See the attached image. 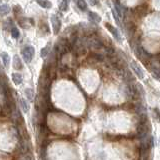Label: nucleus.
<instances>
[{
  "mask_svg": "<svg viewBox=\"0 0 160 160\" xmlns=\"http://www.w3.org/2000/svg\"><path fill=\"white\" fill-rule=\"evenodd\" d=\"M84 45H86L87 47L92 48V49H101L103 48V43L97 36H94V35H91V36H88L86 38L84 42Z\"/></svg>",
  "mask_w": 160,
  "mask_h": 160,
  "instance_id": "1",
  "label": "nucleus"
},
{
  "mask_svg": "<svg viewBox=\"0 0 160 160\" xmlns=\"http://www.w3.org/2000/svg\"><path fill=\"white\" fill-rule=\"evenodd\" d=\"M22 56L24 61L26 63H30V61L32 60V58L34 57V53H35V49L32 46H25L22 50H21Z\"/></svg>",
  "mask_w": 160,
  "mask_h": 160,
  "instance_id": "2",
  "label": "nucleus"
},
{
  "mask_svg": "<svg viewBox=\"0 0 160 160\" xmlns=\"http://www.w3.org/2000/svg\"><path fill=\"white\" fill-rule=\"evenodd\" d=\"M137 135L140 139H142L144 137H146L147 135H149V127L146 123V121H144L138 125V128H137Z\"/></svg>",
  "mask_w": 160,
  "mask_h": 160,
  "instance_id": "3",
  "label": "nucleus"
},
{
  "mask_svg": "<svg viewBox=\"0 0 160 160\" xmlns=\"http://www.w3.org/2000/svg\"><path fill=\"white\" fill-rule=\"evenodd\" d=\"M51 23H52L54 34H58L60 31V28H61V21H60V19L56 16V15H52L51 16Z\"/></svg>",
  "mask_w": 160,
  "mask_h": 160,
  "instance_id": "4",
  "label": "nucleus"
},
{
  "mask_svg": "<svg viewBox=\"0 0 160 160\" xmlns=\"http://www.w3.org/2000/svg\"><path fill=\"white\" fill-rule=\"evenodd\" d=\"M130 66H131V69L133 70V72L136 74V76H138L140 79H142L144 77L143 70L141 69V67L139 66L136 61H131V63H130Z\"/></svg>",
  "mask_w": 160,
  "mask_h": 160,
  "instance_id": "5",
  "label": "nucleus"
},
{
  "mask_svg": "<svg viewBox=\"0 0 160 160\" xmlns=\"http://www.w3.org/2000/svg\"><path fill=\"white\" fill-rule=\"evenodd\" d=\"M106 25V28L109 30V32L111 33L113 36H114V38L116 39V40H118V41H120L121 40V36H120V33H119V31H118V29H116L115 27H113L111 24H109V23H106L105 24Z\"/></svg>",
  "mask_w": 160,
  "mask_h": 160,
  "instance_id": "6",
  "label": "nucleus"
},
{
  "mask_svg": "<svg viewBox=\"0 0 160 160\" xmlns=\"http://www.w3.org/2000/svg\"><path fill=\"white\" fill-rule=\"evenodd\" d=\"M13 66L15 69H17V70L22 69V62H21V60H20L19 56H17V55H15V56L13 57Z\"/></svg>",
  "mask_w": 160,
  "mask_h": 160,
  "instance_id": "7",
  "label": "nucleus"
},
{
  "mask_svg": "<svg viewBox=\"0 0 160 160\" xmlns=\"http://www.w3.org/2000/svg\"><path fill=\"white\" fill-rule=\"evenodd\" d=\"M90 58H91L93 61H97V62H102L104 61V56L100 53H91L90 54Z\"/></svg>",
  "mask_w": 160,
  "mask_h": 160,
  "instance_id": "8",
  "label": "nucleus"
},
{
  "mask_svg": "<svg viewBox=\"0 0 160 160\" xmlns=\"http://www.w3.org/2000/svg\"><path fill=\"white\" fill-rule=\"evenodd\" d=\"M88 15H89L90 19H91L92 21H94V22L99 23L100 21H101V17H100L97 13H95L93 11H88Z\"/></svg>",
  "mask_w": 160,
  "mask_h": 160,
  "instance_id": "9",
  "label": "nucleus"
},
{
  "mask_svg": "<svg viewBox=\"0 0 160 160\" xmlns=\"http://www.w3.org/2000/svg\"><path fill=\"white\" fill-rule=\"evenodd\" d=\"M10 11V7L7 4H2L0 5V16H5L7 15Z\"/></svg>",
  "mask_w": 160,
  "mask_h": 160,
  "instance_id": "10",
  "label": "nucleus"
},
{
  "mask_svg": "<svg viewBox=\"0 0 160 160\" xmlns=\"http://www.w3.org/2000/svg\"><path fill=\"white\" fill-rule=\"evenodd\" d=\"M12 80H13L14 84H16V85L21 84V82H22V75L19 74V73H13L12 74Z\"/></svg>",
  "mask_w": 160,
  "mask_h": 160,
  "instance_id": "11",
  "label": "nucleus"
},
{
  "mask_svg": "<svg viewBox=\"0 0 160 160\" xmlns=\"http://www.w3.org/2000/svg\"><path fill=\"white\" fill-rule=\"evenodd\" d=\"M20 106H21V109L24 111V113H27L29 111V105L27 104L26 100H24L23 98L20 99Z\"/></svg>",
  "mask_w": 160,
  "mask_h": 160,
  "instance_id": "12",
  "label": "nucleus"
},
{
  "mask_svg": "<svg viewBox=\"0 0 160 160\" xmlns=\"http://www.w3.org/2000/svg\"><path fill=\"white\" fill-rule=\"evenodd\" d=\"M36 2L43 8H50L51 7V3L47 0H36Z\"/></svg>",
  "mask_w": 160,
  "mask_h": 160,
  "instance_id": "13",
  "label": "nucleus"
},
{
  "mask_svg": "<svg viewBox=\"0 0 160 160\" xmlns=\"http://www.w3.org/2000/svg\"><path fill=\"white\" fill-rule=\"evenodd\" d=\"M1 57H2V60H3V63H4V66L5 67H8L9 66V61H10V57L7 53L3 52L1 54Z\"/></svg>",
  "mask_w": 160,
  "mask_h": 160,
  "instance_id": "14",
  "label": "nucleus"
},
{
  "mask_svg": "<svg viewBox=\"0 0 160 160\" xmlns=\"http://www.w3.org/2000/svg\"><path fill=\"white\" fill-rule=\"evenodd\" d=\"M68 4H69V0H62L61 3L59 5V9L61 10V11H66L68 9Z\"/></svg>",
  "mask_w": 160,
  "mask_h": 160,
  "instance_id": "15",
  "label": "nucleus"
},
{
  "mask_svg": "<svg viewBox=\"0 0 160 160\" xmlns=\"http://www.w3.org/2000/svg\"><path fill=\"white\" fill-rule=\"evenodd\" d=\"M25 95H26L27 98L30 100V101H32V100L34 99V92H33L32 89H30V88L25 89Z\"/></svg>",
  "mask_w": 160,
  "mask_h": 160,
  "instance_id": "16",
  "label": "nucleus"
},
{
  "mask_svg": "<svg viewBox=\"0 0 160 160\" xmlns=\"http://www.w3.org/2000/svg\"><path fill=\"white\" fill-rule=\"evenodd\" d=\"M77 5L81 10H86L87 9V3L85 0H77Z\"/></svg>",
  "mask_w": 160,
  "mask_h": 160,
  "instance_id": "17",
  "label": "nucleus"
},
{
  "mask_svg": "<svg viewBox=\"0 0 160 160\" xmlns=\"http://www.w3.org/2000/svg\"><path fill=\"white\" fill-rule=\"evenodd\" d=\"M11 35L12 37L15 39H18L20 36V32H19V29H17L16 27H12L11 28Z\"/></svg>",
  "mask_w": 160,
  "mask_h": 160,
  "instance_id": "18",
  "label": "nucleus"
},
{
  "mask_svg": "<svg viewBox=\"0 0 160 160\" xmlns=\"http://www.w3.org/2000/svg\"><path fill=\"white\" fill-rule=\"evenodd\" d=\"M152 74L154 75V77H155V79H159V69H158V67L156 66V67H152Z\"/></svg>",
  "mask_w": 160,
  "mask_h": 160,
  "instance_id": "19",
  "label": "nucleus"
},
{
  "mask_svg": "<svg viewBox=\"0 0 160 160\" xmlns=\"http://www.w3.org/2000/svg\"><path fill=\"white\" fill-rule=\"evenodd\" d=\"M48 51H49V46L47 45L46 47H44L43 49H41V52H40V53H41V56L42 57H46L48 55Z\"/></svg>",
  "mask_w": 160,
  "mask_h": 160,
  "instance_id": "20",
  "label": "nucleus"
},
{
  "mask_svg": "<svg viewBox=\"0 0 160 160\" xmlns=\"http://www.w3.org/2000/svg\"><path fill=\"white\" fill-rule=\"evenodd\" d=\"M136 10L139 12V14H145V12H146V7L144 6V5H141V6H138L136 8Z\"/></svg>",
  "mask_w": 160,
  "mask_h": 160,
  "instance_id": "21",
  "label": "nucleus"
},
{
  "mask_svg": "<svg viewBox=\"0 0 160 160\" xmlns=\"http://www.w3.org/2000/svg\"><path fill=\"white\" fill-rule=\"evenodd\" d=\"M112 13H113V16H114V18H115V21H116V23L119 25V26H121V22H120V19H119V17H118L117 15H116V12H115V10H113Z\"/></svg>",
  "mask_w": 160,
  "mask_h": 160,
  "instance_id": "22",
  "label": "nucleus"
},
{
  "mask_svg": "<svg viewBox=\"0 0 160 160\" xmlns=\"http://www.w3.org/2000/svg\"><path fill=\"white\" fill-rule=\"evenodd\" d=\"M89 2H90V4L95 5V4L97 3V0H89Z\"/></svg>",
  "mask_w": 160,
  "mask_h": 160,
  "instance_id": "23",
  "label": "nucleus"
},
{
  "mask_svg": "<svg viewBox=\"0 0 160 160\" xmlns=\"http://www.w3.org/2000/svg\"><path fill=\"white\" fill-rule=\"evenodd\" d=\"M0 1H1V0H0Z\"/></svg>",
  "mask_w": 160,
  "mask_h": 160,
  "instance_id": "24",
  "label": "nucleus"
}]
</instances>
